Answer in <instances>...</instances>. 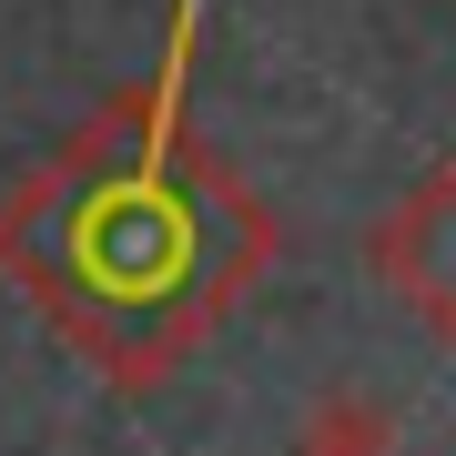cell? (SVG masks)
<instances>
[{
  "label": "cell",
  "mask_w": 456,
  "mask_h": 456,
  "mask_svg": "<svg viewBox=\"0 0 456 456\" xmlns=\"http://www.w3.org/2000/svg\"><path fill=\"white\" fill-rule=\"evenodd\" d=\"M305 456H386V416L375 406H325V426L305 436Z\"/></svg>",
  "instance_id": "obj_2"
},
{
  "label": "cell",
  "mask_w": 456,
  "mask_h": 456,
  "mask_svg": "<svg viewBox=\"0 0 456 456\" xmlns=\"http://www.w3.org/2000/svg\"><path fill=\"white\" fill-rule=\"evenodd\" d=\"M375 274L426 335L456 345V163H436L406 203L375 224Z\"/></svg>",
  "instance_id": "obj_1"
}]
</instances>
